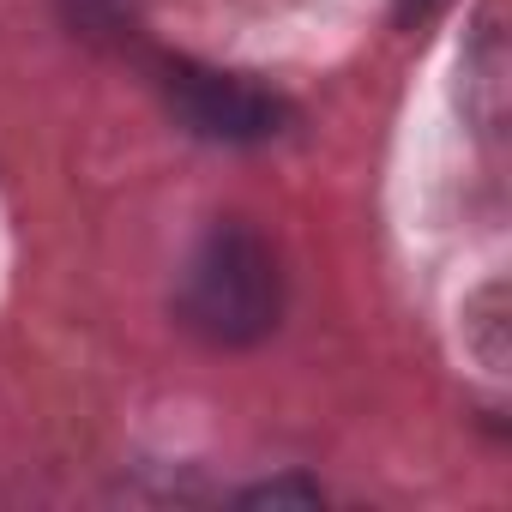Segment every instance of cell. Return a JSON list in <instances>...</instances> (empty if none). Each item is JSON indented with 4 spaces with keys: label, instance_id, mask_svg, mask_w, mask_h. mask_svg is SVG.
Returning a JSON list of instances; mask_svg holds the SVG:
<instances>
[{
    "label": "cell",
    "instance_id": "cell-4",
    "mask_svg": "<svg viewBox=\"0 0 512 512\" xmlns=\"http://www.w3.org/2000/svg\"><path fill=\"white\" fill-rule=\"evenodd\" d=\"M464 350L500 380L512 362V308H506V278H488L476 296H464Z\"/></svg>",
    "mask_w": 512,
    "mask_h": 512
},
{
    "label": "cell",
    "instance_id": "cell-1",
    "mask_svg": "<svg viewBox=\"0 0 512 512\" xmlns=\"http://www.w3.org/2000/svg\"><path fill=\"white\" fill-rule=\"evenodd\" d=\"M175 320L217 350H247L272 338L284 320V266L272 241L247 223L205 229L175 284Z\"/></svg>",
    "mask_w": 512,
    "mask_h": 512
},
{
    "label": "cell",
    "instance_id": "cell-6",
    "mask_svg": "<svg viewBox=\"0 0 512 512\" xmlns=\"http://www.w3.org/2000/svg\"><path fill=\"white\" fill-rule=\"evenodd\" d=\"M398 7H404V13H422V7H428V0H398Z\"/></svg>",
    "mask_w": 512,
    "mask_h": 512
},
{
    "label": "cell",
    "instance_id": "cell-3",
    "mask_svg": "<svg viewBox=\"0 0 512 512\" xmlns=\"http://www.w3.org/2000/svg\"><path fill=\"white\" fill-rule=\"evenodd\" d=\"M458 109L470 121V133L482 145L506 139V115H512V49H506V13L500 0L476 13L464 55H458Z\"/></svg>",
    "mask_w": 512,
    "mask_h": 512
},
{
    "label": "cell",
    "instance_id": "cell-5",
    "mask_svg": "<svg viewBox=\"0 0 512 512\" xmlns=\"http://www.w3.org/2000/svg\"><path fill=\"white\" fill-rule=\"evenodd\" d=\"M326 488L308 476H272V482H253L241 488V506H320Z\"/></svg>",
    "mask_w": 512,
    "mask_h": 512
},
{
    "label": "cell",
    "instance_id": "cell-2",
    "mask_svg": "<svg viewBox=\"0 0 512 512\" xmlns=\"http://www.w3.org/2000/svg\"><path fill=\"white\" fill-rule=\"evenodd\" d=\"M163 97L169 109L211 145H266L284 133L290 103L241 73H217L199 61H163Z\"/></svg>",
    "mask_w": 512,
    "mask_h": 512
}]
</instances>
